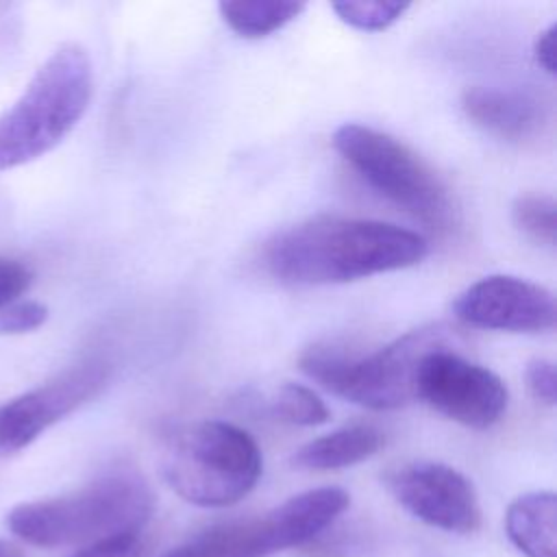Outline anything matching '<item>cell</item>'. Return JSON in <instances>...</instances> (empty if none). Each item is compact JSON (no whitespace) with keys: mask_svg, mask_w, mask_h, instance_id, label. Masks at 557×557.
I'll list each match as a JSON object with an SVG mask.
<instances>
[{"mask_svg":"<svg viewBox=\"0 0 557 557\" xmlns=\"http://www.w3.org/2000/svg\"><path fill=\"white\" fill-rule=\"evenodd\" d=\"M111 368L100 357L83 359L54 379L0 405V455H13L35 442L48 426L96 398Z\"/></svg>","mask_w":557,"mask_h":557,"instance_id":"obj_9","label":"cell"},{"mask_svg":"<svg viewBox=\"0 0 557 557\" xmlns=\"http://www.w3.org/2000/svg\"><path fill=\"white\" fill-rule=\"evenodd\" d=\"M429 252L409 228L363 218L320 215L276 233L263 246V265L285 285H337L405 270Z\"/></svg>","mask_w":557,"mask_h":557,"instance_id":"obj_1","label":"cell"},{"mask_svg":"<svg viewBox=\"0 0 557 557\" xmlns=\"http://www.w3.org/2000/svg\"><path fill=\"white\" fill-rule=\"evenodd\" d=\"M505 531L524 557H555L557 553V498L553 492L518 496L505 513Z\"/></svg>","mask_w":557,"mask_h":557,"instance_id":"obj_14","label":"cell"},{"mask_svg":"<svg viewBox=\"0 0 557 557\" xmlns=\"http://www.w3.org/2000/svg\"><path fill=\"white\" fill-rule=\"evenodd\" d=\"M527 387L531 392V396L546 405L553 407L555 405V394H557V381H555V366L548 359H531L527 363Z\"/></svg>","mask_w":557,"mask_h":557,"instance_id":"obj_22","label":"cell"},{"mask_svg":"<svg viewBox=\"0 0 557 557\" xmlns=\"http://www.w3.org/2000/svg\"><path fill=\"white\" fill-rule=\"evenodd\" d=\"M48 318V309L41 302L26 300L13 302L0 309V335H20L39 329Z\"/></svg>","mask_w":557,"mask_h":557,"instance_id":"obj_19","label":"cell"},{"mask_svg":"<svg viewBox=\"0 0 557 557\" xmlns=\"http://www.w3.org/2000/svg\"><path fill=\"white\" fill-rule=\"evenodd\" d=\"M444 342H448L446 329L422 326L370 352L315 344L300 355L298 366L331 394L366 409L387 411L416 400L418 363Z\"/></svg>","mask_w":557,"mask_h":557,"instance_id":"obj_5","label":"cell"},{"mask_svg":"<svg viewBox=\"0 0 557 557\" xmlns=\"http://www.w3.org/2000/svg\"><path fill=\"white\" fill-rule=\"evenodd\" d=\"M468 429L485 431L500 422L509 405L503 379L453 350L448 342L431 348L418 363L416 400Z\"/></svg>","mask_w":557,"mask_h":557,"instance_id":"obj_8","label":"cell"},{"mask_svg":"<svg viewBox=\"0 0 557 557\" xmlns=\"http://www.w3.org/2000/svg\"><path fill=\"white\" fill-rule=\"evenodd\" d=\"M263 457L257 440L224 420H200L170 435L161 474L170 490L196 507H228L259 483Z\"/></svg>","mask_w":557,"mask_h":557,"instance_id":"obj_4","label":"cell"},{"mask_svg":"<svg viewBox=\"0 0 557 557\" xmlns=\"http://www.w3.org/2000/svg\"><path fill=\"white\" fill-rule=\"evenodd\" d=\"M461 109L474 126L507 141L533 139L548 122L542 98L522 89L474 85L463 91Z\"/></svg>","mask_w":557,"mask_h":557,"instance_id":"obj_12","label":"cell"},{"mask_svg":"<svg viewBox=\"0 0 557 557\" xmlns=\"http://www.w3.org/2000/svg\"><path fill=\"white\" fill-rule=\"evenodd\" d=\"M0 557H22V553L13 542L0 540Z\"/></svg>","mask_w":557,"mask_h":557,"instance_id":"obj_25","label":"cell"},{"mask_svg":"<svg viewBox=\"0 0 557 557\" xmlns=\"http://www.w3.org/2000/svg\"><path fill=\"white\" fill-rule=\"evenodd\" d=\"M348 505L346 490L313 487L289 496L263 516L205 529L161 557H272L320 537Z\"/></svg>","mask_w":557,"mask_h":557,"instance_id":"obj_7","label":"cell"},{"mask_svg":"<svg viewBox=\"0 0 557 557\" xmlns=\"http://www.w3.org/2000/svg\"><path fill=\"white\" fill-rule=\"evenodd\" d=\"M555 200L544 194H522L511 205V220L516 228L531 242L555 248L557 222Z\"/></svg>","mask_w":557,"mask_h":557,"instance_id":"obj_17","label":"cell"},{"mask_svg":"<svg viewBox=\"0 0 557 557\" xmlns=\"http://www.w3.org/2000/svg\"><path fill=\"white\" fill-rule=\"evenodd\" d=\"M33 272L17 259L0 257V309L17 302V298L30 287Z\"/></svg>","mask_w":557,"mask_h":557,"instance_id":"obj_21","label":"cell"},{"mask_svg":"<svg viewBox=\"0 0 557 557\" xmlns=\"http://www.w3.org/2000/svg\"><path fill=\"white\" fill-rule=\"evenodd\" d=\"M146 548L141 533H124L115 535L89 546L78 548L70 557H141Z\"/></svg>","mask_w":557,"mask_h":557,"instance_id":"obj_20","label":"cell"},{"mask_svg":"<svg viewBox=\"0 0 557 557\" xmlns=\"http://www.w3.org/2000/svg\"><path fill=\"white\" fill-rule=\"evenodd\" d=\"M555 39H557V24H548L544 30L537 33L535 44H533V57L535 63L546 72L555 74Z\"/></svg>","mask_w":557,"mask_h":557,"instance_id":"obj_23","label":"cell"},{"mask_svg":"<svg viewBox=\"0 0 557 557\" xmlns=\"http://www.w3.org/2000/svg\"><path fill=\"white\" fill-rule=\"evenodd\" d=\"M459 322L507 333H542L555 326L550 289L511 274H490L468 285L453 302Z\"/></svg>","mask_w":557,"mask_h":557,"instance_id":"obj_11","label":"cell"},{"mask_svg":"<svg viewBox=\"0 0 557 557\" xmlns=\"http://www.w3.org/2000/svg\"><path fill=\"white\" fill-rule=\"evenodd\" d=\"M333 148L381 196L437 233L457 222V207L433 168L400 139L346 122L333 133Z\"/></svg>","mask_w":557,"mask_h":557,"instance_id":"obj_6","label":"cell"},{"mask_svg":"<svg viewBox=\"0 0 557 557\" xmlns=\"http://www.w3.org/2000/svg\"><path fill=\"white\" fill-rule=\"evenodd\" d=\"M331 9L335 11V15L363 33H379V30H387L392 24H396L407 11L409 4L407 2H333Z\"/></svg>","mask_w":557,"mask_h":557,"instance_id":"obj_18","label":"cell"},{"mask_svg":"<svg viewBox=\"0 0 557 557\" xmlns=\"http://www.w3.org/2000/svg\"><path fill=\"white\" fill-rule=\"evenodd\" d=\"M270 411L276 420L294 426H318L331 418L324 400L300 383H283L272 398Z\"/></svg>","mask_w":557,"mask_h":557,"instance_id":"obj_16","label":"cell"},{"mask_svg":"<svg viewBox=\"0 0 557 557\" xmlns=\"http://www.w3.org/2000/svg\"><path fill=\"white\" fill-rule=\"evenodd\" d=\"M311 544V548H309V553H307V557H350V555H346V553H342L335 544H318L315 540L313 542H309ZM307 544V546H309Z\"/></svg>","mask_w":557,"mask_h":557,"instance_id":"obj_24","label":"cell"},{"mask_svg":"<svg viewBox=\"0 0 557 557\" xmlns=\"http://www.w3.org/2000/svg\"><path fill=\"white\" fill-rule=\"evenodd\" d=\"M91 94L94 70L87 50L74 41L61 44L0 115V172L59 146L85 115Z\"/></svg>","mask_w":557,"mask_h":557,"instance_id":"obj_3","label":"cell"},{"mask_svg":"<svg viewBox=\"0 0 557 557\" xmlns=\"http://www.w3.org/2000/svg\"><path fill=\"white\" fill-rule=\"evenodd\" d=\"M218 11L231 30L259 39L294 22L305 11V4L289 0H235L220 2Z\"/></svg>","mask_w":557,"mask_h":557,"instance_id":"obj_15","label":"cell"},{"mask_svg":"<svg viewBox=\"0 0 557 557\" xmlns=\"http://www.w3.org/2000/svg\"><path fill=\"white\" fill-rule=\"evenodd\" d=\"M385 444L383 433L372 424H350L324 433L302 444L292 455V466L300 470H339L376 455Z\"/></svg>","mask_w":557,"mask_h":557,"instance_id":"obj_13","label":"cell"},{"mask_svg":"<svg viewBox=\"0 0 557 557\" xmlns=\"http://www.w3.org/2000/svg\"><path fill=\"white\" fill-rule=\"evenodd\" d=\"M396 503L413 518L448 533H474L481 503L472 481L440 461H413L385 476Z\"/></svg>","mask_w":557,"mask_h":557,"instance_id":"obj_10","label":"cell"},{"mask_svg":"<svg viewBox=\"0 0 557 557\" xmlns=\"http://www.w3.org/2000/svg\"><path fill=\"white\" fill-rule=\"evenodd\" d=\"M152 509V490L137 472L111 470L70 494L13 507L7 524L26 544L83 548L115 535L141 533Z\"/></svg>","mask_w":557,"mask_h":557,"instance_id":"obj_2","label":"cell"}]
</instances>
